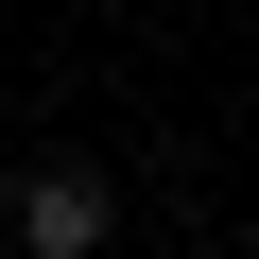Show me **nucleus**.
Listing matches in <instances>:
<instances>
[{"instance_id": "obj_1", "label": "nucleus", "mask_w": 259, "mask_h": 259, "mask_svg": "<svg viewBox=\"0 0 259 259\" xmlns=\"http://www.w3.org/2000/svg\"><path fill=\"white\" fill-rule=\"evenodd\" d=\"M104 225H121L104 156H35V173H18V242H35V259H104Z\"/></svg>"}]
</instances>
